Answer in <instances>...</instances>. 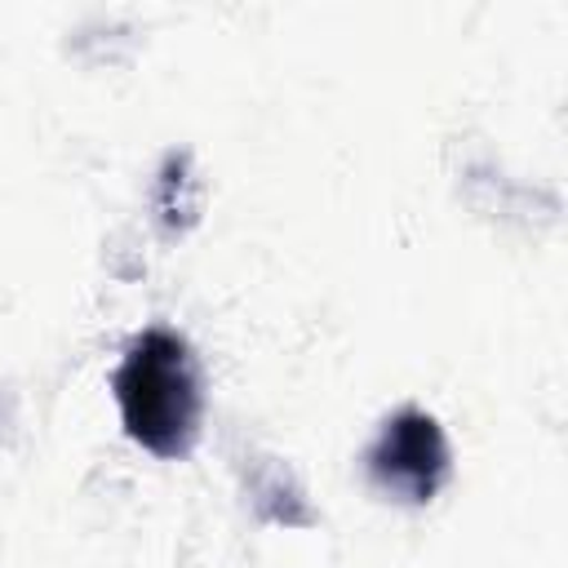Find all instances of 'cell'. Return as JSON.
<instances>
[{"label":"cell","instance_id":"cell-2","mask_svg":"<svg viewBox=\"0 0 568 568\" xmlns=\"http://www.w3.org/2000/svg\"><path fill=\"white\" fill-rule=\"evenodd\" d=\"M448 466H453V453H448L444 426L422 408H399L382 426L377 444L368 448L373 479L386 493H399L404 501H417V506H426L439 493V484L448 479Z\"/></svg>","mask_w":568,"mask_h":568},{"label":"cell","instance_id":"cell-1","mask_svg":"<svg viewBox=\"0 0 568 568\" xmlns=\"http://www.w3.org/2000/svg\"><path fill=\"white\" fill-rule=\"evenodd\" d=\"M111 390L133 444L164 462L195 448L204 426V377L186 337L169 328L138 333L111 377Z\"/></svg>","mask_w":568,"mask_h":568}]
</instances>
